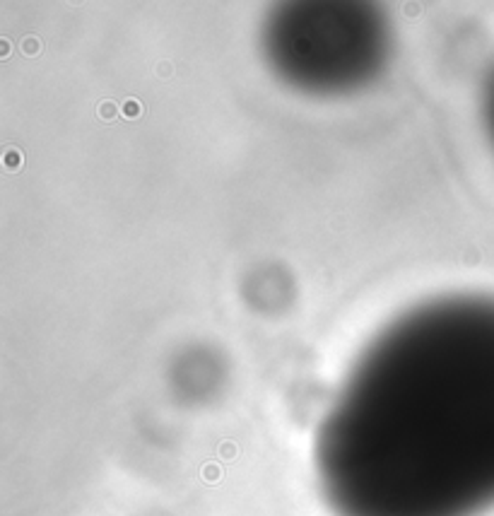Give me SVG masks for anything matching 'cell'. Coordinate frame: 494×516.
<instances>
[{
    "label": "cell",
    "mask_w": 494,
    "mask_h": 516,
    "mask_svg": "<svg viewBox=\"0 0 494 516\" xmlns=\"http://www.w3.org/2000/svg\"><path fill=\"white\" fill-rule=\"evenodd\" d=\"M333 516L494 511V297L395 316L335 391L314 439Z\"/></svg>",
    "instance_id": "obj_1"
},
{
    "label": "cell",
    "mask_w": 494,
    "mask_h": 516,
    "mask_svg": "<svg viewBox=\"0 0 494 516\" xmlns=\"http://www.w3.org/2000/svg\"><path fill=\"white\" fill-rule=\"evenodd\" d=\"M263 53L287 87L342 97L381 75L391 27L379 0H275L263 24Z\"/></svg>",
    "instance_id": "obj_2"
}]
</instances>
